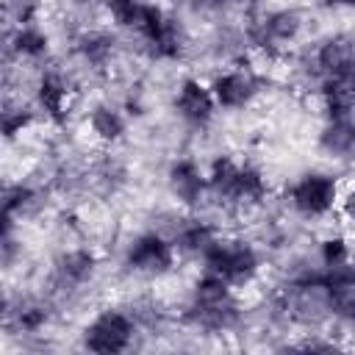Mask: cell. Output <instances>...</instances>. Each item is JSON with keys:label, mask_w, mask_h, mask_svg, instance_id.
Returning a JSON list of instances; mask_svg holds the SVG:
<instances>
[{"label": "cell", "mask_w": 355, "mask_h": 355, "mask_svg": "<svg viewBox=\"0 0 355 355\" xmlns=\"http://www.w3.org/2000/svg\"><path fill=\"white\" fill-rule=\"evenodd\" d=\"M180 322L202 336H233L244 327L247 308L233 286L200 272L180 305Z\"/></svg>", "instance_id": "cell-1"}, {"label": "cell", "mask_w": 355, "mask_h": 355, "mask_svg": "<svg viewBox=\"0 0 355 355\" xmlns=\"http://www.w3.org/2000/svg\"><path fill=\"white\" fill-rule=\"evenodd\" d=\"M208 200L227 214H244L266 205L272 186L266 172L255 161H239L230 153H219L205 166Z\"/></svg>", "instance_id": "cell-2"}, {"label": "cell", "mask_w": 355, "mask_h": 355, "mask_svg": "<svg viewBox=\"0 0 355 355\" xmlns=\"http://www.w3.org/2000/svg\"><path fill=\"white\" fill-rule=\"evenodd\" d=\"M133 36L139 42V53L153 64H178L191 50V33L183 17L158 0H147Z\"/></svg>", "instance_id": "cell-3"}, {"label": "cell", "mask_w": 355, "mask_h": 355, "mask_svg": "<svg viewBox=\"0 0 355 355\" xmlns=\"http://www.w3.org/2000/svg\"><path fill=\"white\" fill-rule=\"evenodd\" d=\"M197 263L200 272L214 275L227 286H233L236 291H241L258 283L263 272V250L252 239L219 233V239L205 250V255Z\"/></svg>", "instance_id": "cell-4"}, {"label": "cell", "mask_w": 355, "mask_h": 355, "mask_svg": "<svg viewBox=\"0 0 355 355\" xmlns=\"http://www.w3.org/2000/svg\"><path fill=\"white\" fill-rule=\"evenodd\" d=\"M244 31L250 39V50L266 58H283L294 50L305 36V14L297 6H275V8H250L244 17Z\"/></svg>", "instance_id": "cell-5"}, {"label": "cell", "mask_w": 355, "mask_h": 355, "mask_svg": "<svg viewBox=\"0 0 355 355\" xmlns=\"http://www.w3.org/2000/svg\"><path fill=\"white\" fill-rule=\"evenodd\" d=\"M341 178L330 169H302L283 186V205L291 216L305 222H322L336 216L341 200Z\"/></svg>", "instance_id": "cell-6"}, {"label": "cell", "mask_w": 355, "mask_h": 355, "mask_svg": "<svg viewBox=\"0 0 355 355\" xmlns=\"http://www.w3.org/2000/svg\"><path fill=\"white\" fill-rule=\"evenodd\" d=\"M141 336L144 330L128 305H103L80 327V349L94 355H122L136 349Z\"/></svg>", "instance_id": "cell-7"}, {"label": "cell", "mask_w": 355, "mask_h": 355, "mask_svg": "<svg viewBox=\"0 0 355 355\" xmlns=\"http://www.w3.org/2000/svg\"><path fill=\"white\" fill-rule=\"evenodd\" d=\"M97 275H100V258L92 247H83V244L64 247L50 261L44 294L61 311V308L72 305L86 288H92Z\"/></svg>", "instance_id": "cell-8"}, {"label": "cell", "mask_w": 355, "mask_h": 355, "mask_svg": "<svg viewBox=\"0 0 355 355\" xmlns=\"http://www.w3.org/2000/svg\"><path fill=\"white\" fill-rule=\"evenodd\" d=\"M180 255L166 233L144 227L133 233L122 247V269L139 280H164L175 272Z\"/></svg>", "instance_id": "cell-9"}, {"label": "cell", "mask_w": 355, "mask_h": 355, "mask_svg": "<svg viewBox=\"0 0 355 355\" xmlns=\"http://www.w3.org/2000/svg\"><path fill=\"white\" fill-rule=\"evenodd\" d=\"M208 86L214 92V100H216L219 111L241 114V111H247L258 103V97L266 89V78L258 67H252L244 58V61H236V64H222V69H216L208 78Z\"/></svg>", "instance_id": "cell-10"}, {"label": "cell", "mask_w": 355, "mask_h": 355, "mask_svg": "<svg viewBox=\"0 0 355 355\" xmlns=\"http://www.w3.org/2000/svg\"><path fill=\"white\" fill-rule=\"evenodd\" d=\"M72 100H75V78L64 67H55L53 61L39 67L33 83H31V103L39 111V119L64 128L72 114Z\"/></svg>", "instance_id": "cell-11"}, {"label": "cell", "mask_w": 355, "mask_h": 355, "mask_svg": "<svg viewBox=\"0 0 355 355\" xmlns=\"http://www.w3.org/2000/svg\"><path fill=\"white\" fill-rule=\"evenodd\" d=\"M169 108L175 114V119L189 130V133H208L216 122L219 105L214 100V92L208 86V80L197 78V75H183L169 97Z\"/></svg>", "instance_id": "cell-12"}, {"label": "cell", "mask_w": 355, "mask_h": 355, "mask_svg": "<svg viewBox=\"0 0 355 355\" xmlns=\"http://www.w3.org/2000/svg\"><path fill=\"white\" fill-rule=\"evenodd\" d=\"M58 308L50 302V297L42 294H6L3 300V330L6 336L19 338H36L44 336V330L53 324Z\"/></svg>", "instance_id": "cell-13"}, {"label": "cell", "mask_w": 355, "mask_h": 355, "mask_svg": "<svg viewBox=\"0 0 355 355\" xmlns=\"http://www.w3.org/2000/svg\"><path fill=\"white\" fill-rule=\"evenodd\" d=\"M164 183L183 211H200L208 200V172L194 155H175L164 169Z\"/></svg>", "instance_id": "cell-14"}, {"label": "cell", "mask_w": 355, "mask_h": 355, "mask_svg": "<svg viewBox=\"0 0 355 355\" xmlns=\"http://www.w3.org/2000/svg\"><path fill=\"white\" fill-rule=\"evenodd\" d=\"M50 197H53L50 180H39V178L6 180L3 197H0L3 200V219L22 227L25 222L39 219L50 208Z\"/></svg>", "instance_id": "cell-15"}, {"label": "cell", "mask_w": 355, "mask_h": 355, "mask_svg": "<svg viewBox=\"0 0 355 355\" xmlns=\"http://www.w3.org/2000/svg\"><path fill=\"white\" fill-rule=\"evenodd\" d=\"M119 36L116 31H108V28H83L72 36V55L75 61L100 75V72H108L116 58H119Z\"/></svg>", "instance_id": "cell-16"}, {"label": "cell", "mask_w": 355, "mask_h": 355, "mask_svg": "<svg viewBox=\"0 0 355 355\" xmlns=\"http://www.w3.org/2000/svg\"><path fill=\"white\" fill-rule=\"evenodd\" d=\"M53 55V36L39 25L6 28V64L19 67H44Z\"/></svg>", "instance_id": "cell-17"}, {"label": "cell", "mask_w": 355, "mask_h": 355, "mask_svg": "<svg viewBox=\"0 0 355 355\" xmlns=\"http://www.w3.org/2000/svg\"><path fill=\"white\" fill-rule=\"evenodd\" d=\"M219 227L202 216H197V211H183L175 225L169 227V239L178 250L180 258L186 261H200L205 255V250L219 239Z\"/></svg>", "instance_id": "cell-18"}, {"label": "cell", "mask_w": 355, "mask_h": 355, "mask_svg": "<svg viewBox=\"0 0 355 355\" xmlns=\"http://www.w3.org/2000/svg\"><path fill=\"white\" fill-rule=\"evenodd\" d=\"M86 130L100 147H116L130 130V114L122 103L97 100L86 108Z\"/></svg>", "instance_id": "cell-19"}, {"label": "cell", "mask_w": 355, "mask_h": 355, "mask_svg": "<svg viewBox=\"0 0 355 355\" xmlns=\"http://www.w3.org/2000/svg\"><path fill=\"white\" fill-rule=\"evenodd\" d=\"M316 150L336 164H355V111L338 119H322Z\"/></svg>", "instance_id": "cell-20"}, {"label": "cell", "mask_w": 355, "mask_h": 355, "mask_svg": "<svg viewBox=\"0 0 355 355\" xmlns=\"http://www.w3.org/2000/svg\"><path fill=\"white\" fill-rule=\"evenodd\" d=\"M39 119V111L31 100H22V97H14V94H6L3 100V111H0V128H3V139L8 144H14L17 139H22Z\"/></svg>", "instance_id": "cell-21"}, {"label": "cell", "mask_w": 355, "mask_h": 355, "mask_svg": "<svg viewBox=\"0 0 355 355\" xmlns=\"http://www.w3.org/2000/svg\"><path fill=\"white\" fill-rule=\"evenodd\" d=\"M86 172H89V189L97 194L114 197L128 186V166L114 153H103V158L86 166Z\"/></svg>", "instance_id": "cell-22"}, {"label": "cell", "mask_w": 355, "mask_h": 355, "mask_svg": "<svg viewBox=\"0 0 355 355\" xmlns=\"http://www.w3.org/2000/svg\"><path fill=\"white\" fill-rule=\"evenodd\" d=\"M355 258V250H352V241L347 233L341 230H330L324 233L316 247H313V261L319 266H338V263H347Z\"/></svg>", "instance_id": "cell-23"}, {"label": "cell", "mask_w": 355, "mask_h": 355, "mask_svg": "<svg viewBox=\"0 0 355 355\" xmlns=\"http://www.w3.org/2000/svg\"><path fill=\"white\" fill-rule=\"evenodd\" d=\"M144 6H147V0H105L103 14L116 33H133L139 28Z\"/></svg>", "instance_id": "cell-24"}, {"label": "cell", "mask_w": 355, "mask_h": 355, "mask_svg": "<svg viewBox=\"0 0 355 355\" xmlns=\"http://www.w3.org/2000/svg\"><path fill=\"white\" fill-rule=\"evenodd\" d=\"M19 230H22L19 225L3 219V233H0V261H3V269H6V272H11L14 266L22 263L25 247H22V236H19Z\"/></svg>", "instance_id": "cell-25"}, {"label": "cell", "mask_w": 355, "mask_h": 355, "mask_svg": "<svg viewBox=\"0 0 355 355\" xmlns=\"http://www.w3.org/2000/svg\"><path fill=\"white\" fill-rule=\"evenodd\" d=\"M42 17V0H6V22L8 28L33 25Z\"/></svg>", "instance_id": "cell-26"}, {"label": "cell", "mask_w": 355, "mask_h": 355, "mask_svg": "<svg viewBox=\"0 0 355 355\" xmlns=\"http://www.w3.org/2000/svg\"><path fill=\"white\" fill-rule=\"evenodd\" d=\"M336 216H341L349 227H355V180L341 189V200H338Z\"/></svg>", "instance_id": "cell-27"}, {"label": "cell", "mask_w": 355, "mask_h": 355, "mask_svg": "<svg viewBox=\"0 0 355 355\" xmlns=\"http://www.w3.org/2000/svg\"><path fill=\"white\" fill-rule=\"evenodd\" d=\"M324 11H355V0H316Z\"/></svg>", "instance_id": "cell-28"}, {"label": "cell", "mask_w": 355, "mask_h": 355, "mask_svg": "<svg viewBox=\"0 0 355 355\" xmlns=\"http://www.w3.org/2000/svg\"><path fill=\"white\" fill-rule=\"evenodd\" d=\"M214 6H216V11H227V8H252L255 6V0H214Z\"/></svg>", "instance_id": "cell-29"}, {"label": "cell", "mask_w": 355, "mask_h": 355, "mask_svg": "<svg viewBox=\"0 0 355 355\" xmlns=\"http://www.w3.org/2000/svg\"><path fill=\"white\" fill-rule=\"evenodd\" d=\"M72 8H80V11H92V8H103L105 0H67Z\"/></svg>", "instance_id": "cell-30"}, {"label": "cell", "mask_w": 355, "mask_h": 355, "mask_svg": "<svg viewBox=\"0 0 355 355\" xmlns=\"http://www.w3.org/2000/svg\"><path fill=\"white\" fill-rule=\"evenodd\" d=\"M347 75H349V80H352V86H355V64H352V69H349Z\"/></svg>", "instance_id": "cell-31"}]
</instances>
